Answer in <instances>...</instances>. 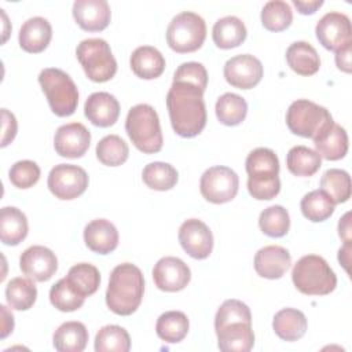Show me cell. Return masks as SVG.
<instances>
[{"instance_id":"1","label":"cell","mask_w":352,"mask_h":352,"mask_svg":"<svg viewBox=\"0 0 352 352\" xmlns=\"http://www.w3.org/2000/svg\"><path fill=\"white\" fill-rule=\"evenodd\" d=\"M205 89L184 81H173L166 95V109L173 131L182 138H194L206 125Z\"/></svg>"},{"instance_id":"2","label":"cell","mask_w":352,"mask_h":352,"mask_svg":"<svg viewBox=\"0 0 352 352\" xmlns=\"http://www.w3.org/2000/svg\"><path fill=\"white\" fill-rule=\"evenodd\" d=\"M144 293L142 271L131 263L118 264L110 274L106 304L117 315H132L140 305Z\"/></svg>"},{"instance_id":"3","label":"cell","mask_w":352,"mask_h":352,"mask_svg":"<svg viewBox=\"0 0 352 352\" xmlns=\"http://www.w3.org/2000/svg\"><path fill=\"white\" fill-rule=\"evenodd\" d=\"M245 165L249 176L248 190L253 198L268 201L279 194V160L275 151L267 147H257L249 153Z\"/></svg>"},{"instance_id":"4","label":"cell","mask_w":352,"mask_h":352,"mask_svg":"<svg viewBox=\"0 0 352 352\" xmlns=\"http://www.w3.org/2000/svg\"><path fill=\"white\" fill-rule=\"evenodd\" d=\"M125 131L133 146L146 154L158 153L162 148V132L160 118L153 106L140 103L129 109L125 120Z\"/></svg>"},{"instance_id":"5","label":"cell","mask_w":352,"mask_h":352,"mask_svg":"<svg viewBox=\"0 0 352 352\" xmlns=\"http://www.w3.org/2000/svg\"><path fill=\"white\" fill-rule=\"evenodd\" d=\"M292 280L307 296H326L337 286V276L327 261L316 254L302 256L293 267Z\"/></svg>"},{"instance_id":"6","label":"cell","mask_w":352,"mask_h":352,"mask_svg":"<svg viewBox=\"0 0 352 352\" xmlns=\"http://www.w3.org/2000/svg\"><path fill=\"white\" fill-rule=\"evenodd\" d=\"M38 84L52 113L59 117H69L76 111L78 89L67 73L56 67L43 69L38 74Z\"/></svg>"},{"instance_id":"7","label":"cell","mask_w":352,"mask_h":352,"mask_svg":"<svg viewBox=\"0 0 352 352\" xmlns=\"http://www.w3.org/2000/svg\"><path fill=\"white\" fill-rule=\"evenodd\" d=\"M77 59L85 76L95 82L111 80L117 72V60L110 45L103 38H85L76 50Z\"/></svg>"},{"instance_id":"8","label":"cell","mask_w":352,"mask_h":352,"mask_svg":"<svg viewBox=\"0 0 352 352\" xmlns=\"http://www.w3.org/2000/svg\"><path fill=\"white\" fill-rule=\"evenodd\" d=\"M205 37L206 23L201 15L192 11H183L173 16L166 29V43L179 54L199 50Z\"/></svg>"},{"instance_id":"9","label":"cell","mask_w":352,"mask_h":352,"mask_svg":"<svg viewBox=\"0 0 352 352\" xmlns=\"http://www.w3.org/2000/svg\"><path fill=\"white\" fill-rule=\"evenodd\" d=\"M331 122L334 121L329 110L308 99L294 100L286 111L287 128L302 138L315 139Z\"/></svg>"},{"instance_id":"10","label":"cell","mask_w":352,"mask_h":352,"mask_svg":"<svg viewBox=\"0 0 352 352\" xmlns=\"http://www.w3.org/2000/svg\"><path fill=\"white\" fill-rule=\"evenodd\" d=\"M239 187L238 175L228 166L217 165L206 169L199 180L202 197L212 204H226L235 198Z\"/></svg>"},{"instance_id":"11","label":"cell","mask_w":352,"mask_h":352,"mask_svg":"<svg viewBox=\"0 0 352 352\" xmlns=\"http://www.w3.org/2000/svg\"><path fill=\"white\" fill-rule=\"evenodd\" d=\"M50 191L59 199H74L80 197L88 187L87 172L73 164L55 165L47 180Z\"/></svg>"},{"instance_id":"12","label":"cell","mask_w":352,"mask_h":352,"mask_svg":"<svg viewBox=\"0 0 352 352\" xmlns=\"http://www.w3.org/2000/svg\"><path fill=\"white\" fill-rule=\"evenodd\" d=\"M319 43L329 51H338L340 48L352 44V28L349 18L337 11L324 14L315 28Z\"/></svg>"},{"instance_id":"13","label":"cell","mask_w":352,"mask_h":352,"mask_svg":"<svg viewBox=\"0 0 352 352\" xmlns=\"http://www.w3.org/2000/svg\"><path fill=\"white\" fill-rule=\"evenodd\" d=\"M223 73L230 85L239 89H250L261 81L263 65L256 56L250 54H241L226 62Z\"/></svg>"},{"instance_id":"14","label":"cell","mask_w":352,"mask_h":352,"mask_svg":"<svg viewBox=\"0 0 352 352\" xmlns=\"http://www.w3.org/2000/svg\"><path fill=\"white\" fill-rule=\"evenodd\" d=\"M179 242L183 250L197 260L209 257L213 250L212 231L202 220L198 219H188L180 226Z\"/></svg>"},{"instance_id":"15","label":"cell","mask_w":352,"mask_h":352,"mask_svg":"<svg viewBox=\"0 0 352 352\" xmlns=\"http://www.w3.org/2000/svg\"><path fill=\"white\" fill-rule=\"evenodd\" d=\"M153 279L155 286L162 292H179L188 285L191 271L182 258L166 256L155 263Z\"/></svg>"},{"instance_id":"16","label":"cell","mask_w":352,"mask_h":352,"mask_svg":"<svg viewBox=\"0 0 352 352\" xmlns=\"http://www.w3.org/2000/svg\"><path fill=\"white\" fill-rule=\"evenodd\" d=\"M19 267L28 278L37 282H45L56 272L58 258L51 249L34 245L21 254Z\"/></svg>"},{"instance_id":"17","label":"cell","mask_w":352,"mask_h":352,"mask_svg":"<svg viewBox=\"0 0 352 352\" xmlns=\"http://www.w3.org/2000/svg\"><path fill=\"white\" fill-rule=\"evenodd\" d=\"M91 133L81 122H70L55 132L54 147L60 157L80 158L89 148Z\"/></svg>"},{"instance_id":"18","label":"cell","mask_w":352,"mask_h":352,"mask_svg":"<svg viewBox=\"0 0 352 352\" xmlns=\"http://www.w3.org/2000/svg\"><path fill=\"white\" fill-rule=\"evenodd\" d=\"M73 16L77 25L87 32H100L110 23L111 11L106 0H76Z\"/></svg>"},{"instance_id":"19","label":"cell","mask_w":352,"mask_h":352,"mask_svg":"<svg viewBox=\"0 0 352 352\" xmlns=\"http://www.w3.org/2000/svg\"><path fill=\"white\" fill-rule=\"evenodd\" d=\"M84 114L94 125L107 128L118 120L120 103L109 92H94L85 100Z\"/></svg>"},{"instance_id":"20","label":"cell","mask_w":352,"mask_h":352,"mask_svg":"<svg viewBox=\"0 0 352 352\" xmlns=\"http://www.w3.org/2000/svg\"><path fill=\"white\" fill-rule=\"evenodd\" d=\"M292 264L290 253L278 245L261 248L254 256V270L261 278L279 279Z\"/></svg>"},{"instance_id":"21","label":"cell","mask_w":352,"mask_h":352,"mask_svg":"<svg viewBox=\"0 0 352 352\" xmlns=\"http://www.w3.org/2000/svg\"><path fill=\"white\" fill-rule=\"evenodd\" d=\"M84 242L98 254H109L118 246V231L106 219H95L84 228Z\"/></svg>"},{"instance_id":"22","label":"cell","mask_w":352,"mask_h":352,"mask_svg":"<svg viewBox=\"0 0 352 352\" xmlns=\"http://www.w3.org/2000/svg\"><path fill=\"white\" fill-rule=\"evenodd\" d=\"M217 346L224 352H248L254 345V333L252 323L234 322L214 330Z\"/></svg>"},{"instance_id":"23","label":"cell","mask_w":352,"mask_h":352,"mask_svg":"<svg viewBox=\"0 0 352 352\" xmlns=\"http://www.w3.org/2000/svg\"><path fill=\"white\" fill-rule=\"evenodd\" d=\"M52 37L51 23L43 16H33L23 22L19 29V45L30 54L43 52Z\"/></svg>"},{"instance_id":"24","label":"cell","mask_w":352,"mask_h":352,"mask_svg":"<svg viewBox=\"0 0 352 352\" xmlns=\"http://www.w3.org/2000/svg\"><path fill=\"white\" fill-rule=\"evenodd\" d=\"M314 144L320 158L329 161L341 160L348 151L346 131L341 125L331 122L323 132H320L314 139Z\"/></svg>"},{"instance_id":"25","label":"cell","mask_w":352,"mask_h":352,"mask_svg":"<svg viewBox=\"0 0 352 352\" xmlns=\"http://www.w3.org/2000/svg\"><path fill=\"white\" fill-rule=\"evenodd\" d=\"M129 65L139 78L153 80L164 73L165 58L157 48L151 45H142L132 52Z\"/></svg>"},{"instance_id":"26","label":"cell","mask_w":352,"mask_h":352,"mask_svg":"<svg viewBox=\"0 0 352 352\" xmlns=\"http://www.w3.org/2000/svg\"><path fill=\"white\" fill-rule=\"evenodd\" d=\"M28 219L15 206H4L0 212V239L4 245L15 246L28 235Z\"/></svg>"},{"instance_id":"27","label":"cell","mask_w":352,"mask_h":352,"mask_svg":"<svg viewBox=\"0 0 352 352\" xmlns=\"http://www.w3.org/2000/svg\"><path fill=\"white\" fill-rule=\"evenodd\" d=\"M248 36V30L242 19L234 15H227L217 19L212 29L214 44L221 50H230L241 45Z\"/></svg>"},{"instance_id":"28","label":"cell","mask_w":352,"mask_h":352,"mask_svg":"<svg viewBox=\"0 0 352 352\" xmlns=\"http://www.w3.org/2000/svg\"><path fill=\"white\" fill-rule=\"evenodd\" d=\"M307 318L296 308H283L278 311L272 320L275 334L283 341H297L307 331Z\"/></svg>"},{"instance_id":"29","label":"cell","mask_w":352,"mask_h":352,"mask_svg":"<svg viewBox=\"0 0 352 352\" xmlns=\"http://www.w3.org/2000/svg\"><path fill=\"white\" fill-rule=\"evenodd\" d=\"M286 60L290 69L300 76H312L320 67L319 54L307 41L290 44L286 51Z\"/></svg>"},{"instance_id":"30","label":"cell","mask_w":352,"mask_h":352,"mask_svg":"<svg viewBox=\"0 0 352 352\" xmlns=\"http://www.w3.org/2000/svg\"><path fill=\"white\" fill-rule=\"evenodd\" d=\"M52 342L59 352H81L88 342V330L81 322H65L55 330Z\"/></svg>"},{"instance_id":"31","label":"cell","mask_w":352,"mask_h":352,"mask_svg":"<svg viewBox=\"0 0 352 352\" xmlns=\"http://www.w3.org/2000/svg\"><path fill=\"white\" fill-rule=\"evenodd\" d=\"M188 318L182 311L164 312L155 323L157 336L170 344L180 342L188 333Z\"/></svg>"},{"instance_id":"32","label":"cell","mask_w":352,"mask_h":352,"mask_svg":"<svg viewBox=\"0 0 352 352\" xmlns=\"http://www.w3.org/2000/svg\"><path fill=\"white\" fill-rule=\"evenodd\" d=\"M286 165L290 173L296 176L309 177L319 170L322 165V158L315 150L309 147L294 146L287 153Z\"/></svg>"},{"instance_id":"33","label":"cell","mask_w":352,"mask_h":352,"mask_svg":"<svg viewBox=\"0 0 352 352\" xmlns=\"http://www.w3.org/2000/svg\"><path fill=\"white\" fill-rule=\"evenodd\" d=\"M37 298L36 285L26 278L16 276L6 287L7 304L16 311H26L33 307Z\"/></svg>"},{"instance_id":"34","label":"cell","mask_w":352,"mask_h":352,"mask_svg":"<svg viewBox=\"0 0 352 352\" xmlns=\"http://www.w3.org/2000/svg\"><path fill=\"white\" fill-rule=\"evenodd\" d=\"M216 117L217 120L228 126L241 124L248 114L246 100L232 92L223 94L216 102Z\"/></svg>"},{"instance_id":"35","label":"cell","mask_w":352,"mask_h":352,"mask_svg":"<svg viewBox=\"0 0 352 352\" xmlns=\"http://www.w3.org/2000/svg\"><path fill=\"white\" fill-rule=\"evenodd\" d=\"M144 184L157 191H166L176 186L179 175L177 170L168 162H150L142 172Z\"/></svg>"},{"instance_id":"36","label":"cell","mask_w":352,"mask_h":352,"mask_svg":"<svg viewBox=\"0 0 352 352\" xmlns=\"http://www.w3.org/2000/svg\"><path fill=\"white\" fill-rule=\"evenodd\" d=\"M300 208L304 217L309 221L319 223L333 214L336 204L323 190H314L302 197Z\"/></svg>"},{"instance_id":"37","label":"cell","mask_w":352,"mask_h":352,"mask_svg":"<svg viewBox=\"0 0 352 352\" xmlns=\"http://www.w3.org/2000/svg\"><path fill=\"white\" fill-rule=\"evenodd\" d=\"M320 190H323L334 204L346 202L351 197V176L344 169H327L320 179Z\"/></svg>"},{"instance_id":"38","label":"cell","mask_w":352,"mask_h":352,"mask_svg":"<svg viewBox=\"0 0 352 352\" xmlns=\"http://www.w3.org/2000/svg\"><path fill=\"white\" fill-rule=\"evenodd\" d=\"M131 349V337L128 331L117 324L103 326L95 337L96 352H128Z\"/></svg>"},{"instance_id":"39","label":"cell","mask_w":352,"mask_h":352,"mask_svg":"<svg viewBox=\"0 0 352 352\" xmlns=\"http://www.w3.org/2000/svg\"><path fill=\"white\" fill-rule=\"evenodd\" d=\"M67 280L82 296H92L100 285L99 270L89 263H80L73 265L67 272Z\"/></svg>"},{"instance_id":"40","label":"cell","mask_w":352,"mask_h":352,"mask_svg":"<svg viewBox=\"0 0 352 352\" xmlns=\"http://www.w3.org/2000/svg\"><path fill=\"white\" fill-rule=\"evenodd\" d=\"M129 155L128 144L118 135H107L96 144L98 160L107 166L122 165Z\"/></svg>"},{"instance_id":"41","label":"cell","mask_w":352,"mask_h":352,"mask_svg":"<svg viewBox=\"0 0 352 352\" xmlns=\"http://www.w3.org/2000/svg\"><path fill=\"white\" fill-rule=\"evenodd\" d=\"M260 230L272 238H280L287 234L290 228L289 212L280 205L265 208L258 217Z\"/></svg>"},{"instance_id":"42","label":"cell","mask_w":352,"mask_h":352,"mask_svg":"<svg viewBox=\"0 0 352 352\" xmlns=\"http://www.w3.org/2000/svg\"><path fill=\"white\" fill-rule=\"evenodd\" d=\"M293 21V11L286 1L271 0L267 1L261 10V23L270 32H280L290 26Z\"/></svg>"},{"instance_id":"43","label":"cell","mask_w":352,"mask_h":352,"mask_svg":"<svg viewBox=\"0 0 352 352\" xmlns=\"http://www.w3.org/2000/svg\"><path fill=\"white\" fill-rule=\"evenodd\" d=\"M85 297H82L67 280V278L59 279L50 290L51 304L62 312H73L82 307Z\"/></svg>"},{"instance_id":"44","label":"cell","mask_w":352,"mask_h":352,"mask_svg":"<svg viewBox=\"0 0 352 352\" xmlns=\"http://www.w3.org/2000/svg\"><path fill=\"white\" fill-rule=\"evenodd\" d=\"M10 182L18 188H30L40 179V168L34 161L22 160L15 162L8 172Z\"/></svg>"},{"instance_id":"45","label":"cell","mask_w":352,"mask_h":352,"mask_svg":"<svg viewBox=\"0 0 352 352\" xmlns=\"http://www.w3.org/2000/svg\"><path fill=\"white\" fill-rule=\"evenodd\" d=\"M173 81H184L206 89L208 72L205 66L199 62H184L176 69L173 74Z\"/></svg>"},{"instance_id":"46","label":"cell","mask_w":352,"mask_h":352,"mask_svg":"<svg viewBox=\"0 0 352 352\" xmlns=\"http://www.w3.org/2000/svg\"><path fill=\"white\" fill-rule=\"evenodd\" d=\"M1 120H3V128H1V147H6L8 143H11L16 135L18 124L15 116L8 111L7 109H1Z\"/></svg>"},{"instance_id":"47","label":"cell","mask_w":352,"mask_h":352,"mask_svg":"<svg viewBox=\"0 0 352 352\" xmlns=\"http://www.w3.org/2000/svg\"><path fill=\"white\" fill-rule=\"evenodd\" d=\"M351 51L352 44H348L338 51H336V65L340 70L345 73H351Z\"/></svg>"},{"instance_id":"48","label":"cell","mask_w":352,"mask_h":352,"mask_svg":"<svg viewBox=\"0 0 352 352\" xmlns=\"http://www.w3.org/2000/svg\"><path fill=\"white\" fill-rule=\"evenodd\" d=\"M293 4L296 6L297 11L302 15L314 14L318 8L322 7L323 0H293Z\"/></svg>"},{"instance_id":"49","label":"cell","mask_w":352,"mask_h":352,"mask_svg":"<svg viewBox=\"0 0 352 352\" xmlns=\"http://www.w3.org/2000/svg\"><path fill=\"white\" fill-rule=\"evenodd\" d=\"M0 309H1V318H3V322H1V334L0 337L1 338H6L14 329V316L7 309L6 305H0Z\"/></svg>"},{"instance_id":"50","label":"cell","mask_w":352,"mask_h":352,"mask_svg":"<svg viewBox=\"0 0 352 352\" xmlns=\"http://www.w3.org/2000/svg\"><path fill=\"white\" fill-rule=\"evenodd\" d=\"M351 213H345L342 219L338 221V235L344 239V242H351Z\"/></svg>"},{"instance_id":"51","label":"cell","mask_w":352,"mask_h":352,"mask_svg":"<svg viewBox=\"0 0 352 352\" xmlns=\"http://www.w3.org/2000/svg\"><path fill=\"white\" fill-rule=\"evenodd\" d=\"M349 252H351V242H345V245L340 249L338 252V261L342 264V267L349 271L348 264H349Z\"/></svg>"}]
</instances>
